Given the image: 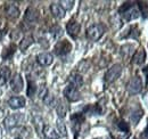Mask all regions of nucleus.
Segmentation results:
<instances>
[{"mask_svg":"<svg viewBox=\"0 0 148 139\" xmlns=\"http://www.w3.org/2000/svg\"><path fill=\"white\" fill-rule=\"evenodd\" d=\"M50 10H51V14L55 16L56 18H63L65 16V10L62 8V6L59 3H51L50 5Z\"/></svg>","mask_w":148,"mask_h":139,"instance_id":"obj_13","label":"nucleus"},{"mask_svg":"<svg viewBox=\"0 0 148 139\" xmlns=\"http://www.w3.org/2000/svg\"><path fill=\"white\" fill-rule=\"evenodd\" d=\"M120 14L122 15V17L124 18L127 22L137 19L140 16V12L139 9L132 3V2H125L120 9H119Z\"/></svg>","mask_w":148,"mask_h":139,"instance_id":"obj_1","label":"nucleus"},{"mask_svg":"<svg viewBox=\"0 0 148 139\" xmlns=\"http://www.w3.org/2000/svg\"><path fill=\"white\" fill-rule=\"evenodd\" d=\"M117 127H119V129L121 130V131H123V132H129V125H128V123L127 122H124V121H121L117 123Z\"/></svg>","mask_w":148,"mask_h":139,"instance_id":"obj_29","label":"nucleus"},{"mask_svg":"<svg viewBox=\"0 0 148 139\" xmlns=\"http://www.w3.org/2000/svg\"><path fill=\"white\" fill-rule=\"evenodd\" d=\"M56 125H57V130H58L59 135L63 136V137H65L67 135V131H66V127H65V123L63 122V120L62 119H58L57 122H56Z\"/></svg>","mask_w":148,"mask_h":139,"instance_id":"obj_20","label":"nucleus"},{"mask_svg":"<svg viewBox=\"0 0 148 139\" xmlns=\"http://www.w3.org/2000/svg\"><path fill=\"white\" fill-rule=\"evenodd\" d=\"M0 25H1V22H0Z\"/></svg>","mask_w":148,"mask_h":139,"instance_id":"obj_34","label":"nucleus"},{"mask_svg":"<svg viewBox=\"0 0 148 139\" xmlns=\"http://www.w3.org/2000/svg\"><path fill=\"white\" fill-rule=\"evenodd\" d=\"M104 32H105V29H104V26L101 24H93V25L88 28L87 36L91 41H97L103 36Z\"/></svg>","mask_w":148,"mask_h":139,"instance_id":"obj_3","label":"nucleus"},{"mask_svg":"<svg viewBox=\"0 0 148 139\" xmlns=\"http://www.w3.org/2000/svg\"><path fill=\"white\" fill-rule=\"evenodd\" d=\"M139 3V8H140V14H143V16L145 18H148V5L146 2H143V1H138Z\"/></svg>","mask_w":148,"mask_h":139,"instance_id":"obj_25","label":"nucleus"},{"mask_svg":"<svg viewBox=\"0 0 148 139\" xmlns=\"http://www.w3.org/2000/svg\"><path fill=\"white\" fill-rule=\"evenodd\" d=\"M70 85L74 86L75 88L81 87L83 85V79L81 76V74L79 73H72L70 76Z\"/></svg>","mask_w":148,"mask_h":139,"instance_id":"obj_16","label":"nucleus"},{"mask_svg":"<svg viewBox=\"0 0 148 139\" xmlns=\"http://www.w3.org/2000/svg\"><path fill=\"white\" fill-rule=\"evenodd\" d=\"M64 96L70 100V102H77L80 99V92L77 90V88L70 85L64 89Z\"/></svg>","mask_w":148,"mask_h":139,"instance_id":"obj_6","label":"nucleus"},{"mask_svg":"<svg viewBox=\"0 0 148 139\" xmlns=\"http://www.w3.org/2000/svg\"><path fill=\"white\" fill-rule=\"evenodd\" d=\"M59 5L62 6V8L64 9V10H70V9H72L74 6V1H60L59 2Z\"/></svg>","mask_w":148,"mask_h":139,"instance_id":"obj_27","label":"nucleus"},{"mask_svg":"<svg viewBox=\"0 0 148 139\" xmlns=\"http://www.w3.org/2000/svg\"><path fill=\"white\" fill-rule=\"evenodd\" d=\"M36 91H37V85L33 80L29 79V87H27V96L29 97H33L36 95Z\"/></svg>","mask_w":148,"mask_h":139,"instance_id":"obj_22","label":"nucleus"},{"mask_svg":"<svg viewBox=\"0 0 148 139\" xmlns=\"http://www.w3.org/2000/svg\"><path fill=\"white\" fill-rule=\"evenodd\" d=\"M122 74V66L120 64H114L111 69L106 72L104 79L106 83H113L114 81H116Z\"/></svg>","mask_w":148,"mask_h":139,"instance_id":"obj_2","label":"nucleus"},{"mask_svg":"<svg viewBox=\"0 0 148 139\" xmlns=\"http://www.w3.org/2000/svg\"><path fill=\"white\" fill-rule=\"evenodd\" d=\"M15 49H16V46L15 45H10L8 48H6V50L2 54V58L5 59H9L12 58V56L15 54Z\"/></svg>","mask_w":148,"mask_h":139,"instance_id":"obj_21","label":"nucleus"},{"mask_svg":"<svg viewBox=\"0 0 148 139\" xmlns=\"http://www.w3.org/2000/svg\"><path fill=\"white\" fill-rule=\"evenodd\" d=\"M43 135L47 137V139H58L59 135L56 132L54 128H51L50 125H46L43 128Z\"/></svg>","mask_w":148,"mask_h":139,"instance_id":"obj_17","label":"nucleus"},{"mask_svg":"<svg viewBox=\"0 0 148 139\" xmlns=\"http://www.w3.org/2000/svg\"><path fill=\"white\" fill-rule=\"evenodd\" d=\"M22 114H10V115H8L5 120H3V124H5V127L7 128V129H12V128H15L17 124H19V122L22 120Z\"/></svg>","mask_w":148,"mask_h":139,"instance_id":"obj_7","label":"nucleus"},{"mask_svg":"<svg viewBox=\"0 0 148 139\" xmlns=\"http://www.w3.org/2000/svg\"><path fill=\"white\" fill-rule=\"evenodd\" d=\"M86 111H88V112L91 113V114H100V113H101V109H100V107H99L98 105L88 106V107L86 108Z\"/></svg>","mask_w":148,"mask_h":139,"instance_id":"obj_28","label":"nucleus"},{"mask_svg":"<svg viewBox=\"0 0 148 139\" xmlns=\"http://www.w3.org/2000/svg\"><path fill=\"white\" fill-rule=\"evenodd\" d=\"M37 61L38 63L42 66H49L53 63L54 58H53V55L49 54V52H41V54L38 55Z\"/></svg>","mask_w":148,"mask_h":139,"instance_id":"obj_11","label":"nucleus"},{"mask_svg":"<svg viewBox=\"0 0 148 139\" xmlns=\"http://www.w3.org/2000/svg\"><path fill=\"white\" fill-rule=\"evenodd\" d=\"M10 78V70L7 66H1L0 67V86L5 85L8 79Z\"/></svg>","mask_w":148,"mask_h":139,"instance_id":"obj_15","label":"nucleus"},{"mask_svg":"<svg viewBox=\"0 0 148 139\" xmlns=\"http://www.w3.org/2000/svg\"><path fill=\"white\" fill-rule=\"evenodd\" d=\"M50 33L54 36V39H58V38H60V36L63 35V30H62L60 26L55 25V26H53V28L50 29Z\"/></svg>","mask_w":148,"mask_h":139,"instance_id":"obj_24","label":"nucleus"},{"mask_svg":"<svg viewBox=\"0 0 148 139\" xmlns=\"http://www.w3.org/2000/svg\"><path fill=\"white\" fill-rule=\"evenodd\" d=\"M141 116H143V111L139 108L138 109V112H133L132 113V115H131V121L133 122V124H137L139 120L141 119Z\"/></svg>","mask_w":148,"mask_h":139,"instance_id":"obj_26","label":"nucleus"},{"mask_svg":"<svg viewBox=\"0 0 148 139\" xmlns=\"http://www.w3.org/2000/svg\"><path fill=\"white\" fill-rule=\"evenodd\" d=\"M56 111H57V113H58V116H59V118H64V116L66 115L67 107H66V105L64 104V103L59 102V104H58V106H57Z\"/></svg>","mask_w":148,"mask_h":139,"instance_id":"obj_23","label":"nucleus"},{"mask_svg":"<svg viewBox=\"0 0 148 139\" xmlns=\"http://www.w3.org/2000/svg\"><path fill=\"white\" fill-rule=\"evenodd\" d=\"M25 98L24 97H21V96H15V97H12L9 100H8V105L10 108L13 109H18L25 106Z\"/></svg>","mask_w":148,"mask_h":139,"instance_id":"obj_10","label":"nucleus"},{"mask_svg":"<svg viewBox=\"0 0 148 139\" xmlns=\"http://www.w3.org/2000/svg\"><path fill=\"white\" fill-rule=\"evenodd\" d=\"M6 15L10 19H15L19 16V9L15 5H8L6 7Z\"/></svg>","mask_w":148,"mask_h":139,"instance_id":"obj_14","label":"nucleus"},{"mask_svg":"<svg viewBox=\"0 0 148 139\" xmlns=\"http://www.w3.org/2000/svg\"><path fill=\"white\" fill-rule=\"evenodd\" d=\"M144 73L146 74V76H147V83H148V65L144 69Z\"/></svg>","mask_w":148,"mask_h":139,"instance_id":"obj_30","label":"nucleus"},{"mask_svg":"<svg viewBox=\"0 0 148 139\" xmlns=\"http://www.w3.org/2000/svg\"><path fill=\"white\" fill-rule=\"evenodd\" d=\"M24 87V81H23V78L19 75V74H15L13 78H12V81H10V88L14 92L18 94L23 90Z\"/></svg>","mask_w":148,"mask_h":139,"instance_id":"obj_8","label":"nucleus"},{"mask_svg":"<svg viewBox=\"0 0 148 139\" xmlns=\"http://www.w3.org/2000/svg\"><path fill=\"white\" fill-rule=\"evenodd\" d=\"M66 30H67V33L71 35L73 39H75L79 33H80V30H81V25H80V23H77L76 21H70L69 23H67V25H66Z\"/></svg>","mask_w":148,"mask_h":139,"instance_id":"obj_9","label":"nucleus"},{"mask_svg":"<svg viewBox=\"0 0 148 139\" xmlns=\"http://www.w3.org/2000/svg\"><path fill=\"white\" fill-rule=\"evenodd\" d=\"M127 89L129 91V94L131 95H137L143 89V82H141V79L140 76H133L131 80L129 81L128 86H127Z\"/></svg>","mask_w":148,"mask_h":139,"instance_id":"obj_4","label":"nucleus"},{"mask_svg":"<svg viewBox=\"0 0 148 139\" xmlns=\"http://www.w3.org/2000/svg\"><path fill=\"white\" fill-rule=\"evenodd\" d=\"M32 43H33V36H32V35H26V36L23 38V40L21 41V43H19V48H21V50L23 52V50L27 49Z\"/></svg>","mask_w":148,"mask_h":139,"instance_id":"obj_19","label":"nucleus"},{"mask_svg":"<svg viewBox=\"0 0 148 139\" xmlns=\"http://www.w3.org/2000/svg\"><path fill=\"white\" fill-rule=\"evenodd\" d=\"M144 135H145V137L148 139V124H147V128H146L145 131H144Z\"/></svg>","mask_w":148,"mask_h":139,"instance_id":"obj_31","label":"nucleus"},{"mask_svg":"<svg viewBox=\"0 0 148 139\" xmlns=\"http://www.w3.org/2000/svg\"><path fill=\"white\" fill-rule=\"evenodd\" d=\"M72 50V45L67 40H62L55 46V54L58 56H65Z\"/></svg>","mask_w":148,"mask_h":139,"instance_id":"obj_5","label":"nucleus"},{"mask_svg":"<svg viewBox=\"0 0 148 139\" xmlns=\"http://www.w3.org/2000/svg\"><path fill=\"white\" fill-rule=\"evenodd\" d=\"M39 17V13H38L37 9H34V8H32V7H30V8H27V10H26V13H25V19L26 21H29V22H36Z\"/></svg>","mask_w":148,"mask_h":139,"instance_id":"obj_18","label":"nucleus"},{"mask_svg":"<svg viewBox=\"0 0 148 139\" xmlns=\"http://www.w3.org/2000/svg\"><path fill=\"white\" fill-rule=\"evenodd\" d=\"M145 59H146V52L143 48H140L134 52L133 58H132V63L136 65H141V64H144Z\"/></svg>","mask_w":148,"mask_h":139,"instance_id":"obj_12","label":"nucleus"},{"mask_svg":"<svg viewBox=\"0 0 148 139\" xmlns=\"http://www.w3.org/2000/svg\"><path fill=\"white\" fill-rule=\"evenodd\" d=\"M3 34H6V31H0V40H1V36Z\"/></svg>","mask_w":148,"mask_h":139,"instance_id":"obj_33","label":"nucleus"},{"mask_svg":"<svg viewBox=\"0 0 148 139\" xmlns=\"http://www.w3.org/2000/svg\"><path fill=\"white\" fill-rule=\"evenodd\" d=\"M2 137H3V132H2V129L0 127V139H2Z\"/></svg>","mask_w":148,"mask_h":139,"instance_id":"obj_32","label":"nucleus"}]
</instances>
